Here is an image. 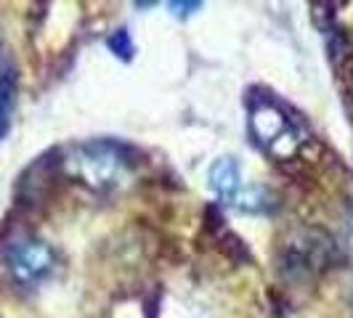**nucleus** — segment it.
<instances>
[{
	"label": "nucleus",
	"mask_w": 353,
	"mask_h": 318,
	"mask_svg": "<svg viewBox=\"0 0 353 318\" xmlns=\"http://www.w3.org/2000/svg\"><path fill=\"white\" fill-rule=\"evenodd\" d=\"M72 173L80 178L93 191H106L120 183L125 176L123 151L109 141L85 143L72 157Z\"/></svg>",
	"instance_id": "1"
},
{
	"label": "nucleus",
	"mask_w": 353,
	"mask_h": 318,
	"mask_svg": "<svg viewBox=\"0 0 353 318\" xmlns=\"http://www.w3.org/2000/svg\"><path fill=\"white\" fill-rule=\"evenodd\" d=\"M53 249L32 236L11 239L3 249V268L21 286H35L53 271Z\"/></svg>",
	"instance_id": "2"
},
{
	"label": "nucleus",
	"mask_w": 353,
	"mask_h": 318,
	"mask_svg": "<svg viewBox=\"0 0 353 318\" xmlns=\"http://www.w3.org/2000/svg\"><path fill=\"white\" fill-rule=\"evenodd\" d=\"M250 130L255 136V141L263 143L271 154H276L279 159H290L298 151V133L292 130L290 117L284 114L282 109L271 101H261L252 106L250 112Z\"/></svg>",
	"instance_id": "3"
},
{
	"label": "nucleus",
	"mask_w": 353,
	"mask_h": 318,
	"mask_svg": "<svg viewBox=\"0 0 353 318\" xmlns=\"http://www.w3.org/2000/svg\"><path fill=\"white\" fill-rule=\"evenodd\" d=\"M210 186L212 191L218 194V199H223L226 204H234L236 194L242 191V176H239V167L231 157L218 159L210 167Z\"/></svg>",
	"instance_id": "4"
},
{
	"label": "nucleus",
	"mask_w": 353,
	"mask_h": 318,
	"mask_svg": "<svg viewBox=\"0 0 353 318\" xmlns=\"http://www.w3.org/2000/svg\"><path fill=\"white\" fill-rule=\"evenodd\" d=\"M11 114H14V74L3 72L0 74V138L11 125Z\"/></svg>",
	"instance_id": "5"
},
{
	"label": "nucleus",
	"mask_w": 353,
	"mask_h": 318,
	"mask_svg": "<svg viewBox=\"0 0 353 318\" xmlns=\"http://www.w3.org/2000/svg\"><path fill=\"white\" fill-rule=\"evenodd\" d=\"M109 48L120 56V51H123V56L128 59L130 53H133V45H130V37H128V32L125 30H120L117 35H112L109 37Z\"/></svg>",
	"instance_id": "6"
},
{
	"label": "nucleus",
	"mask_w": 353,
	"mask_h": 318,
	"mask_svg": "<svg viewBox=\"0 0 353 318\" xmlns=\"http://www.w3.org/2000/svg\"><path fill=\"white\" fill-rule=\"evenodd\" d=\"M351 231H353V226H351Z\"/></svg>",
	"instance_id": "7"
}]
</instances>
